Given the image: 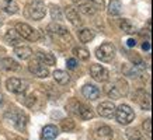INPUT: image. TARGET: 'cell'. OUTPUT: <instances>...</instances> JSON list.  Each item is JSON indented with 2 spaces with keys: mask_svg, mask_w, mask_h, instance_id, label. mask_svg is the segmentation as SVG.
I'll return each mask as SVG.
<instances>
[{
  "mask_svg": "<svg viewBox=\"0 0 153 140\" xmlns=\"http://www.w3.org/2000/svg\"><path fill=\"white\" fill-rule=\"evenodd\" d=\"M114 116L117 118V121L120 122L121 125H129L135 119V112L129 105L122 104L118 108H115V115Z\"/></svg>",
  "mask_w": 153,
  "mask_h": 140,
  "instance_id": "obj_1",
  "label": "cell"
},
{
  "mask_svg": "<svg viewBox=\"0 0 153 140\" xmlns=\"http://www.w3.org/2000/svg\"><path fill=\"white\" fill-rule=\"evenodd\" d=\"M4 119L9 121L10 123H11L16 129H19V130H25V127H27V116L20 111H16V109L9 111L6 113Z\"/></svg>",
  "mask_w": 153,
  "mask_h": 140,
  "instance_id": "obj_2",
  "label": "cell"
},
{
  "mask_svg": "<svg viewBox=\"0 0 153 140\" xmlns=\"http://www.w3.org/2000/svg\"><path fill=\"white\" fill-rule=\"evenodd\" d=\"M16 31H17V34H19L20 37L24 38V39H27V41L35 42V41H38V38H39L38 31H35L31 25H28V24H25V23L16 24Z\"/></svg>",
  "mask_w": 153,
  "mask_h": 140,
  "instance_id": "obj_3",
  "label": "cell"
},
{
  "mask_svg": "<svg viewBox=\"0 0 153 140\" xmlns=\"http://www.w3.org/2000/svg\"><path fill=\"white\" fill-rule=\"evenodd\" d=\"M96 56H97L98 59L101 62H110L114 59V56H115V46L110 43V42H105V43H102L101 46L97 48V51H96Z\"/></svg>",
  "mask_w": 153,
  "mask_h": 140,
  "instance_id": "obj_4",
  "label": "cell"
},
{
  "mask_svg": "<svg viewBox=\"0 0 153 140\" xmlns=\"http://www.w3.org/2000/svg\"><path fill=\"white\" fill-rule=\"evenodd\" d=\"M27 13L31 18L42 20L47 14V9H45V4L42 1H33L27 6Z\"/></svg>",
  "mask_w": 153,
  "mask_h": 140,
  "instance_id": "obj_5",
  "label": "cell"
},
{
  "mask_svg": "<svg viewBox=\"0 0 153 140\" xmlns=\"http://www.w3.org/2000/svg\"><path fill=\"white\" fill-rule=\"evenodd\" d=\"M90 74L96 81H100V83H104L108 80L110 77V73L108 70L101 65H91L90 66Z\"/></svg>",
  "mask_w": 153,
  "mask_h": 140,
  "instance_id": "obj_6",
  "label": "cell"
},
{
  "mask_svg": "<svg viewBox=\"0 0 153 140\" xmlns=\"http://www.w3.org/2000/svg\"><path fill=\"white\" fill-rule=\"evenodd\" d=\"M73 101V105H74V113L80 118V119H83V121H87V119H91L94 116V112L87 107V105H84V104H80L77 102L76 99H72Z\"/></svg>",
  "mask_w": 153,
  "mask_h": 140,
  "instance_id": "obj_7",
  "label": "cell"
},
{
  "mask_svg": "<svg viewBox=\"0 0 153 140\" xmlns=\"http://www.w3.org/2000/svg\"><path fill=\"white\" fill-rule=\"evenodd\" d=\"M6 87H7V90L11 91V93L20 94V93H24V91L27 90V83L23 81V80H20V79L11 77V79H9L6 81Z\"/></svg>",
  "mask_w": 153,
  "mask_h": 140,
  "instance_id": "obj_8",
  "label": "cell"
},
{
  "mask_svg": "<svg viewBox=\"0 0 153 140\" xmlns=\"http://www.w3.org/2000/svg\"><path fill=\"white\" fill-rule=\"evenodd\" d=\"M28 69H30V71H31L34 76H37L39 79H47L48 76H49L48 67L44 66L42 63H39V62H31L30 66H28Z\"/></svg>",
  "mask_w": 153,
  "mask_h": 140,
  "instance_id": "obj_9",
  "label": "cell"
},
{
  "mask_svg": "<svg viewBox=\"0 0 153 140\" xmlns=\"http://www.w3.org/2000/svg\"><path fill=\"white\" fill-rule=\"evenodd\" d=\"M98 115L102 118H112L115 115V105L110 101H105V102H101L97 108Z\"/></svg>",
  "mask_w": 153,
  "mask_h": 140,
  "instance_id": "obj_10",
  "label": "cell"
},
{
  "mask_svg": "<svg viewBox=\"0 0 153 140\" xmlns=\"http://www.w3.org/2000/svg\"><path fill=\"white\" fill-rule=\"evenodd\" d=\"M134 99H136V102L143 109H150V95L145 90H138Z\"/></svg>",
  "mask_w": 153,
  "mask_h": 140,
  "instance_id": "obj_11",
  "label": "cell"
},
{
  "mask_svg": "<svg viewBox=\"0 0 153 140\" xmlns=\"http://www.w3.org/2000/svg\"><path fill=\"white\" fill-rule=\"evenodd\" d=\"M114 133L110 126H101L94 132V139L96 140H111Z\"/></svg>",
  "mask_w": 153,
  "mask_h": 140,
  "instance_id": "obj_12",
  "label": "cell"
},
{
  "mask_svg": "<svg viewBox=\"0 0 153 140\" xmlns=\"http://www.w3.org/2000/svg\"><path fill=\"white\" fill-rule=\"evenodd\" d=\"M82 93L87 99H91V101H94V99H97L100 97V90L93 84H86L82 88Z\"/></svg>",
  "mask_w": 153,
  "mask_h": 140,
  "instance_id": "obj_13",
  "label": "cell"
},
{
  "mask_svg": "<svg viewBox=\"0 0 153 140\" xmlns=\"http://www.w3.org/2000/svg\"><path fill=\"white\" fill-rule=\"evenodd\" d=\"M37 57H38V62H39V63H42V65L53 66L56 63L55 56L52 55V53H49V52H38Z\"/></svg>",
  "mask_w": 153,
  "mask_h": 140,
  "instance_id": "obj_14",
  "label": "cell"
},
{
  "mask_svg": "<svg viewBox=\"0 0 153 140\" xmlns=\"http://www.w3.org/2000/svg\"><path fill=\"white\" fill-rule=\"evenodd\" d=\"M66 17H68V20L70 21V24H73L74 27H79L80 24H82V20H80V17H79V13H77L76 9L72 7V6L66 7Z\"/></svg>",
  "mask_w": 153,
  "mask_h": 140,
  "instance_id": "obj_15",
  "label": "cell"
},
{
  "mask_svg": "<svg viewBox=\"0 0 153 140\" xmlns=\"http://www.w3.org/2000/svg\"><path fill=\"white\" fill-rule=\"evenodd\" d=\"M140 65H142L140 62H139V65H124L122 66V71H124L126 76H129V77H136V76L143 70V67Z\"/></svg>",
  "mask_w": 153,
  "mask_h": 140,
  "instance_id": "obj_16",
  "label": "cell"
},
{
  "mask_svg": "<svg viewBox=\"0 0 153 140\" xmlns=\"http://www.w3.org/2000/svg\"><path fill=\"white\" fill-rule=\"evenodd\" d=\"M4 39L7 43L13 45V46H19V43L21 42V37H20L16 29H9L4 34Z\"/></svg>",
  "mask_w": 153,
  "mask_h": 140,
  "instance_id": "obj_17",
  "label": "cell"
},
{
  "mask_svg": "<svg viewBox=\"0 0 153 140\" xmlns=\"http://www.w3.org/2000/svg\"><path fill=\"white\" fill-rule=\"evenodd\" d=\"M58 135H59L58 127H56V126H53V125H48V126H45V127L42 129L41 137L44 140H52V139H55Z\"/></svg>",
  "mask_w": 153,
  "mask_h": 140,
  "instance_id": "obj_18",
  "label": "cell"
},
{
  "mask_svg": "<svg viewBox=\"0 0 153 140\" xmlns=\"http://www.w3.org/2000/svg\"><path fill=\"white\" fill-rule=\"evenodd\" d=\"M14 53L17 55V57L25 60V59H28V57H31V55H33V49H31L30 46H25V45H19V46L14 48Z\"/></svg>",
  "mask_w": 153,
  "mask_h": 140,
  "instance_id": "obj_19",
  "label": "cell"
},
{
  "mask_svg": "<svg viewBox=\"0 0 153 140\" xmlns=\"http://www.w3.org/2000/svg\"><path fill=\"white\" fill-rule=\"evenodd\" d=\"M0 7H1L3 11H6V13H9V14H16L19 11V4L14 0H3Z\"/></svg>",
  "mask_w": 153,
  "mask_h": 140,
  "instance_id": "obj_20",
  "label": "cell"
},
{
  "mask_svg": "<svg viewBox=\"0 0 153 140\" xmlns=\"http://www.w3.org/2000/svg\"><path fill=\"white\" fill-rule=\"evenodd\" d=\"M53 79H55V81L58 84H60V85H66V84H69V81H70V76L66 73L65 70H55Z\"/></svg>",
  "mask_w": 153,
  "mask_h": 140,
  "instance_id": "obj_21",
  "label": "cell"
},
{
  "mask_svg": "<svg viewBox=\"0 0 153 140\" xmlns=\"http://www.w3.org/2000/svg\"><path fill=\"white\" fill-rule=\"evenodd\" d=\"M1 66H3V69L10 70V71H16V70L20 69V65L11 57H3L1 59Z\"/></svg>",
  "mask_w": 153,
  "mask_h": 140,
  "instance_id": "obj_22",
  "label": "cell"
},
{
  "mask_svg": "<svg viewBox=\"0 0 153 140\" xmlns=\"http://www.w3.org/2000/svg\"><path fill=\"white\" fill-rule=\"evenodd\" d=\"M121 10H122V6H121L120 0L110 1V4H108V14L110 15H118V14H121Z\"/></svg>",
  "mask_w": 153,
  "mask_h": 140,
  "instance_id": "obj_23",
  "label": "cell"
},
{
  "mask_svg": "<svg viewBox=\"0 0 153 140\" xmlns=\"http://www.w3.org/2000/svg\"><path fill=\"white\" fill-rule=\"evenodd\" d=\"M79 39L80 42H83V43H87V42L93 41L94 39V32L91 29H88V28H84L79 32Z\"/></svg>",
  "mask_w": 153,
  "mask_h": 140,
  "instance_id": "obj_24",
  "label": "cell"
},
{
  "mask_svg": "<svg viewBox=\"0 0 153 140\" xmlns=\"http://www.w3.org/2000/svg\"><path fill=\"white\" fill-rule=\"evenodd\" d=\"M79 10L83 14H86V15H93L96 13V6L93 3H90V1H86L84 4L79 6Z\"/></svg>",
  "mask_w": 153,
  "mask_h": 140,
  "instance_id": "obj_25",
  "label": "cell"
},
{
  "mask_svg": "<svg viewBox=\"0 0 153 140\" xmlns=\"http://www.w3.org/2000/svg\"><path fill=\"white\" fill-rule=\"evenodd\" d=\"M49 31L53 34H56V35H60V37H63V35H66L68 34V29H66L63 25H60V24H51L49 25Z\"/></svg>",
  "mask_w": 153,
  "mask_h": 140,
  "instance_id": "obj_26",
  "label": "cell"
},
{
  "mask_svg": "<svg viewBox=\"0 0 153 140\" xmlns=\"http://www.w3.org/2000/svg\"><path fill=\"white\" fill-rule=\"evenodd\" d=\"M120 27H121V29L124 31V32H126V34H132V32H135V27H134V24L131 23L129 20H121V23H120Z\"/></svg>",
  "mask_w": 153,
  "mask_h": 140,
  "instance_id": "obj_27",
  "label": "cell"
},
{
  "mask_svg": "<svg viewBox=\"0 0 153 140\" xmlns=\"http://www.w3.org/2000/svg\"><path fill=\"white\" fill-rule=\"evenodd\" d=\"M73 53L77 57H79L80 60H87L88 57H90V53H88L87 49H84V48H79V46H76L73 48Z\"/></svg>",
  "mask_w": 153,
  "mask_h": 140,
  "instance_id": "obj_28",
  "label": "cell"
},
{
  "mask_svg": "<svg viewBox=\"0 0 153 140\" xmlns=\"http://www.w3.org/2000/svg\"><path fill=\"white\" fill-rule=\"evenodd\" d=\"M125 136L128 137V140H140L142 139V135H140V132L138 130L136 127H129V129L125 132Z\"/></svg>",
  "mask_w": 153,
  "mask_h": 140,
  "instance_id": "obj_29",
  "label": "cell"
},
{
  "mask_svg": "<svg viewBox=\"0 0 153 140\" xmlns=\"http://www.w3.org/2000/svg\"><path fill=\"white\" fill-rule=\"evenodd\" d=\"M51 17H52V20H55V21H60V20H63L62 10H60L58 6H51Z\"/></svg>",
  "mask_w": 153,
  "mask_h": 140,
  "instance_id": "obj_30",
  "label": "cell"
},
{
  "mask_svg": "<svg viewBox=\"0 0 153 140\" xmlns=\"http://www.w3.org/2000/svg\"><path fill=\"white\" fill-rule=\"evenodd\" d=\"M60 127L63 132H72L74 129V122L72 119H63L60 122Z\"/></svg>",
  "mask_w": 153,
  "mask_h": 140,
  "instance_id": "obj_31",
  "label": "cell"
},
{
  "mask_svg": "<svg viewBox=\"0 0 153 140\" xmlns=\"http://www.w3.org/2000/svg\"><path fill=\"white\" fill-rule=\"evenodd\" d=\"M111 88L108 90V95L112 98V99H118V98L121 97V93L118 91V88H117L115 85H110Z\"/></svg>",
  "mask_w": 153,
  "mask_h": 140,
  "instance_id": "obj_32",
  "label": "cell"
},
{
  "mask_svg": "<svg viewBox=\"0 0 153 140\" xmlns=\"http://www.w3.org/2000/svg\"><path fill=\"white\" fill-rule=\"evenodd\" d=\"M143 130L148 133V136H150V133H152V119L150 118H148L146 121L143 122Z\"/></svg>",
  "mask_w": 153,
  "mask_h": 140,
  "instance_id": "obj_33",
  "label": "cell"
},
{
  "mask_svg": "<svg viewBox=\"0 0 153 140\" xmlns=\"http://www.w3.org/2000/svg\"><path fill=\"white\" fill-rule=\"evenodd\" d=\"M66 65H68V67H69V69H76V66H77V62L74 60V59H68Z\"/></svg>",
  "mask_w": 153,
  "mask_h": 140,
  "instance_id": "obj_34",
  "label": "cell"
},
{
  "mask_svg": "<svg viewBox=\"0 0 153 140\" xmlns=\"http://www.w3.org/2000/svg\"><path fill=\"white\" fill-rule=\"evenodd\" d=\"M88 1H91L94 6H97V7H100V9L104 7V0H88Z\"/></svg>",
  "mask_w": 153,
  "mask_h": 140,
  "instance_id": "obj_35",
  "label": "cell"
},
{
  "mask_svg": "<svg viewBox=\"0 0 153 140\" xmlns=\"http://www.w3.org/2000/svg\"><path fill=\"white\" fill-rule=\"evenodd\" d=\"M126 45H128L129 48H134L135 45H136V41H135V39H132V38H129V39L126 41Z\"/></svg>",
  "mask_w": 153,
  "mask_h": 140,
  "instance_id": "obj_36",
  "label": "cell"
},
{
  "mask_svg": "<svg viewBox=\"0 0 153 140\" xmlns=\"http://www.w3.org/2000/svg\"><path fill=\"white\" fill-rule=\"evenodd\" d=\"M142 49H143V51H150V43H149L148 41H145L143 45H142Z\"/></svg>",
  "mask_w": 153,
  "mask_h": 140,
  "instance_id": "obj_37",
  "label": "cell"
},
{
  "mask_svg": "<svg viewBox=\"0 0 153 140\" xmlns=\"http://www.w3.org/2000/svg\"><path fill=\"white\" fill-rule=\"evenodd\" d=\"M86 1H88V0H73V3L76 6H82V4H84Z\"/></svg>",
  "mask_w": 153,
  "mask_h": 140,
  "instance_id": "obj_38",
  "label": "cell"
},
{
  "mask_svg": "<svg viewBox=\"0 0 153 140\" xmlns=\"http://www.w3.org/2000/svg\"><path fill=\"white\" fill-rule=\"evenodd\" d=\"M1 99H3V95H1V93H0V104H1Z\"/></svg>",
  "mask_w": 153,
  "mask_h": 140,
  "instance_id": "obj_39",
  "label": "cell"
}]
</instances>
